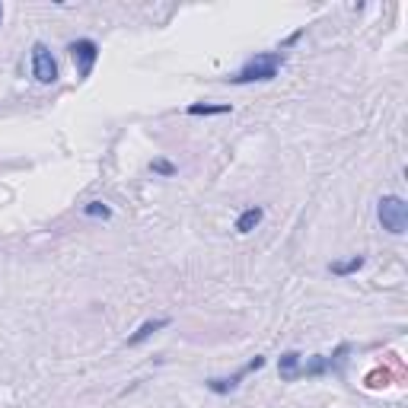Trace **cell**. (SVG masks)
<instances>
[{
    "label": "cell",
    "mask_w": 408,
    "mask_h": 408,
    "mask_svg": "<svg viewBox=\"0 0 408 408\" xmlns=\"http://www.w3.org/2000/svg\"><path fill=\"white\" fill-rule=\"evenodd\" d=\"M67 51H71V58H74V64H77V77L86 80V77L93 74L96 61H99V45H96L93 38H77V42L67 45Z\"/></svg>",
    "instance_id": "277c9868"
},
{
    "label": "cell",
    "mask_w": 408,
    "mask_h": 408,
    "mask_svg": "<svg viewBox=\"0 0 408 408\" xmlns=\"http://www.w3.org/2000/svg\"><path fill=\"white\" fill-rule=\"evenodd\" d=\"M281 67H284V55L281 51H262V55L249 58L246 61V67H242L240 74L227 77L230 84L236 86H246V84H268V80H275V77L281 74Z\"/></svg>",
    "instance_id": "6da1fadb"
},
{
    "label": "cell",
    "mask_w": 408,
    "mask_h": 408,
    "mask_svg": "<svg viewBox=\"0 0 408 408\" xmlns=\"http://www.w3.org/2000/svg\"><path fill=\"white\" fill-rule=\"evenodd\" d=\"M262 367H265V357H252V361L246 364L242 370L233 373V377H227V380H217V377H211V380L204 383V386H207V390H211L214 396H227V392L236 390V386H240V383L246 380V377H249L252 370H262Z\"/></svg>",
    "instance_id": "8992f818"
},
{
    "label": "cell",
    "mask_w": 408,
    "mask_h": 408,
    "mask_svg": "<svg viewBox=\"0 0 408 408\" xmlns=\"http://www.w3.org/2000/svg\"><path fill=\"white\" fill-rule=\"evenodd\" d=\"M0 23H3V7H0Z\"/></svg>",
    "instance_id": "5bb4252c"
},
{
    "label": "cell",
    "mask_w": 408,
    "mask_h": 408,
    "mask_svg": "<svg viewBox=\"0 0 408 408\" xmlns=\"http://www.w3.org/2000/svg\"><path fill=\"white\" fill-rule=\"evenodd\" d=\"M377 220L386 233L392 236H402L408 230V204L402 195H383L377 201Z\"/></svg>",
    "instance_id": "3957f363"
},
{
    "label": "cell",
    "mask_w": 408,
    "mask_h": 408,
    "mask_svg": "<svg viewBox=\"0 0 408 408\" xmlns=\"http://www.w3.org/2000/svg\"><path fill=\"white\" fill-rule=\"evenodd\" d=\"M348 354H351V344H338L335 354H313V357H306L297 370V380H313V377H325V373H342Z\"/></svg>",
    "instance_id": "7a4b0ae2"
},
{
    "label": "cell",
    "mask_w": 408,
    "mask_h": 408,
    "mask_svg": "<svg viewBox=\"0 0 408 408\" xmlns=\"http://www.w3.org/2000/svg\"><path fill=\"white\" fill-rule=\"evenodd\" d=\"M169 322H173V319H166V316H160V319H147V322L140 325L138 332H134V335H128V344H131V348H134V344L147 342L150 335H153V332H163V329H166Z\"/></svg>",
    "instance_id": "ba28073f"
},
{
    "label": "cell",
    "mask_w": 408,
    "mask_h": 408,
    "mask_svg": "<svg viewBox=\"0 0 408 408\" xmlns=\"http://www.w3.org/2000/svg\"><path fill=\"white\" fill-rule=\"evenodd\" d=\"M32 77L45 86L58 80V61L45 42H36V45H32Z\"/></svg>",
    "instance_id": "5b68a950"
},
{
    "label": "cell",
    "mask_w": 408,
    "mask_h": 408,
    "mask_svg": "<svg viewBox=\"0 0 408 408\" xmlns=\"http://www.w3.org/2000/svg\"><path fill=\"white\" fill-rule=\"evenodd\" d=\"M84 214L86 217H102V220H105V217H112V207L105 201H90V204H84Z\"/></svg>",
    "instance_id": "7c38bea8"
},
{
    "label": "cell",
    "mask_w": 408,
    "mask_h": 408,
    "mask_svg": "<svg viewBox=\"0 0 408 408\" xmlns=\"http://www.w3.org/2000/svg\"><path fill=\"white\" fill-rule=\"evenodd\" d=\"M364 255H351V259L348 262H332V265H329V271H332L335 278H348V275H357V271L364 268Z\"/></svg>",
    "instance_id": "30bf717a"
},
{
    "label": "cell",
    "mask_w": 408,
    "mask_h": 408,
    "mask_svg": "<svg viewBox=\"0 0 408 408\" xmlns=\"http://www.w3.org/2000/svg\"><path fill=\"white\" fill-rule=\"evenodd\" d=\"M262 220H265V207H259V204H255V207H246V211L236 217V233H252Z\"/></svg>",
    "instance_id": "9c48e42d"
},
{
    "label": "cell",
    "mask_w": 408,
    "mask_h": 408,
    "mask_svg": "<svg viewBox=\"0 0 408 408\" xmlns=\"http://www.w3.org/2000/svg\"><path fill=\"white\" fill-rule=\"evenodd\" d=\"M300 364H303V354H300V351H284V354H281V361H278L281 380H284V383H294V380H297Z\"/></svg>",
    "instance_id": "52a82bcc"
},
{
    "label": "cell",
    "mask_w": 408,
    "mask_h": 408,
    "mask_svg": "<svg viewBox=\"0 0 408 408\" xmlns=\"http://www.w3.org/2000/svg\"><path fill=\"white\" fill-rule=\"evenodd\" d=\"M188 115H230V102H220V105H207V102H192L188 105Z\"/></svg>",
    "instance_id": "8fae6325"
},
{
    "label": "cell",
    "mask_w": 408,
    "mask_h": 408,
    "mask_svg": "<svg viewBox=\"0 0 408 408\" xmlns=\"http://www.w3.org/2000/svg\"><path fill=\"white\" fill-rule=\"evenodd\" d=\"M150 169H153V173H160V176H176V173H179V169L173 166L169 160H153V163H150Z\"/></svg>",
    "instance_id": "4fadbf2b"
}]
</instances>
